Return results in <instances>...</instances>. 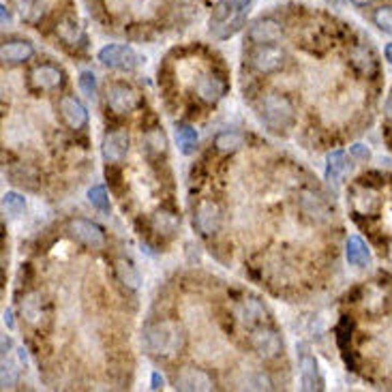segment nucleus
<instances>
[{"label":"nucleus","instance_id":"nucleus-1","mask_svg":"<svg viewBox=\"0 0 392 392\" xmlns=\"http://www.w3.org/2000/svg\"><path fill=\"white\" fill-rule=\"evenodd\" d=\"M257 114H259L261 124H264L270 133H277V136H286L296 122V110L292 101L277 93L266 95L259 101Z\"/></svg>","mask_w":392,"mask_h":392},{"label":"nucleus","instance_id":"nucleus-2","mask_svg":"<svg viewBox=\"0 0 392 392\" xmlns=\"http://www.w3.org/2000/svg\"><path fill=\"white\" fill-rule=\"evenodd\" d=\"M146 345L157 356H174L183 350L185 333L176 321H157L146 328Z\"/></svg>","mask_w":392,"mask_h":392},{"label":"nucleus","instance_id":"nucleus-3","mask_svg":"<svg viewBox=\"0 0 392 392\" xmlns=\"http://www.w3.org/2000/svg\"><path fill=\"white\" fill-rule=\"evenodd\" d=\"M286 52H283L277 43H264V46H255L249 54V62L251 67L259 73H277L283 69L286 64Z\"/></svg>","mask_w":392,"mask_h":392},{"label":"nucleus","instance_id":"nucleus-4","mask_svg":"<svg viewBox=\"0 0 392 392\" xmlns=\"http://www.w3.org/2000/svg\"><path fill=\"white\" fill-rule=\"evenodd\" d=\"M99 62L103 64V67H110V69H116V71H133L140 64V56L133 52V48L112 43V46L101 48Z\"/></svg>","mask_w":392,"mask_h":392},{"label":"nucleus","instance_id":"nucleus-5","mask_svg":"<svg viewBox=\"0 0 392 392\" xmlns=\"http://www.w3.org/2000/svg\"><path fill=\"white\" fill-rule=\"evenodd\" d=\"M67 234L73 238V241L84 245L86 249H103L105 247V232L88 219H71L67 225Z\"/></svg>","mask_w":392,"mask_h":392},{"label":"nucleus","instance_id":"nucleus-6","mask_svg":"<svg viewBox=\"0 0 392 392\" xmlns=\"http://www.w3.org/2000/svg\"><path fill=\"white\" fill-rule=\"evenodd\" d=\"M105 101H107V107H110L114 114L122 116V114H131L136 110L138 103H140V97L133 88H131V86L116 82L107 88Z\"/></svg>","mask_w":392,"mask_h":392},{"label":"nucleus","instance_id":"nucleus-7","mask_svg":"<svg viewBox=\"0 0 392 392\" xmlns=\"http://www.w3.org/2000/svg\"><path fill=\"white\" fill-rule=\"evenodd\" d=\"M251 345L257 352V356L264 360H272L283 352V341L279 333L274 328H268V326H257V328H253Z\"/></svg>","mask_w":392,"mask_h":392},{"label":"nucleus","instance_id":"nucleus-8","mask_svg":"<svg viewBox=\"0 0 392 392\" xmlns=\"http://www.w3.org/2000/svg\"><path fill=\"white\" fill-rule=\"evenodd\" d=\"M129 148H131V138H129V131L127 129H114V131H107L103 144H101V152H103V159L107 163H120L127 159L129 155Z\"/></svg>","mask_w":392,"mask_h":392},{"label":"nucleus","instance_id":"nucleus-9","mask_svg":"<svg viewBox=\"0 0 392 392\" xmlns=\"http://www.w3.org/2000/svg\"><path fill=\"white\" fill-rule=\"evenodd\" d=\"M193 221H195V227L200 230V234L204 236H212L219 232L221 227V208L216 202L212 200H204L198 204V208H195V214H193Z\"/></svg>","mask_w":392,"mask_h":392},{"label":"nucleus","instance_id":"nucleus-10","mask_svg":"<svg viewBox=\"0 0 392 392\" xmlns=\"http://www.w3.org/2000/svg\"><path fill=\"white\" fill-rule=\"evenodd\" d=\"M64 82V73L54 64H39L30 71V86L37 93H52L58 91Z\"/></svg>","mask_w":392,"mask_h":392},{"label":"nucleus","instance_id":"nucleus-11","mask_svg":"<svg viewBox=\"0 0 392 392\" xmlns=\"http://www.w3.org/2000/svg\"><path fill=\"white\" fill-rule=\"evenodd\" d=\"M283 35V28L272 17H259L247 30V39L253 46H264V43H277Z\"/></svg>","mask_w":392,"mask_h":392},{"label":"nucleus","instance_id":"nucleus-12","mask_svg":"<svg viewBox=\"0 0 392 392\" xmlns=\"http://www.w3.org/2000/svg\"><path fill=\"white\" fill-rule=\"evenodd\" d=\"M176 388L178 390H185V392H195V390H212L214 388V382H212V377L206 373V371H202V368H193V366H189V368H183V371L176 375Z\"/></svg>","mask_w":392,"mask_h":392},{"label":"nucleus","instance_id":"nucleus-13","mask_svg":"<svg viewBox=\"0 0 392 392\" xmlns=\"http://www.w3.org/2000/svg\"><path fill=\"white\" fill-rule=\"evenodd\" d=\"M58 107H60L62 120L67 122L71 129L80 131V129H84L86 124H88V112H86V107H84L75 97L64 95V97L60 99Z\"/></svg>","mask_w":392,"mask_h":392},{"label":"nucleus","instance_id":"nucleus-14","mask_svg":"<svg viewBox=\"0 0 392 392\" xmlns=\"http://www.w3.org/2000/svg\"><path fill=\"white\" fill-rule=\"evenodd\" d=\"M225 82L216 75H202L195 84V91H198V97L206 103H216L221 101L223 95H225Z\"/></svg>","mask_w":392,"mask_h":392},{"label":"nucleus","instance_id":"nucleus-15","mask_svg":"<svg viewBox=\"0 0 392 392\" xmlns=\"http://www.w3.org/2000/svg\"><path fill=\"white\" fill-rule=\"evenodd\" d=\"M35 48L30 41L24 39H13V41H5L3 43V50H0V56H3L5 62H26L28 58H32Z\"/></svg>","mask_w":392,"mask_h":392},{"label":"nucleus","instance_id":"nucleus-16","mask_svg":"<svg viewBox=\"0 0 392 392\" xmlns=\"http://www.w3.org/2000/svg\"><path fill=\"white\" fill-rule=\"evenodd\" d=\"M352 171V163L347 161V155L343 150H335L328 155V159H326V178H328L330 183L339 185L347 174Z\"/></svg>","mask_w":392,"mask_h":392},{"label":"nucleus","instance_id":"nucleus-17","mask_svg":"<svg viewBox=\"0 0 392 392\" xmlns=\"http://www.w3.org/2000/svg\"><path fill=\"white\" fill-rule=\"evenodd\" d=\"M300 382H302V390H321L324 386L317 360L309 354L300 356Z\"/></svg>","mask_w":392,"mask_h":392},{"label":"nucleus","instance_id":"nucleus-18","mask_svg":"<svg viewBox=\"0 0 392 392\" xmlns=\"http://www.w3.org/2000/svg\"><path fill=\"white\" fill-rule=\"evenodd\" d=\"M345 257H347V264L356 268H364L371 264V251H368L366 243L360 236H350V241H347V247H345Z\"/></svg>","mask_w":392,"mask_h":392},{"label":"nucleus","instance_id":"nucleus-19","mask_svg":"<svg viewBox=\"0 0 392 392\" xmlns=\"http://www.w3.org/2000/svg\"><path fill=\"white\" fill-rule=\"evenodd\" d=\"M354 208L358 214H375L382 206V200L380 195L371 189V187H360L354 191Z\"/></svg>","mask_w":392,"mask_h":392},{"label":"nucleus","instance_id":"nucleus-20","mask_svg":"<svg viewBox=\"0 0 392 392\" xmlns=\"http://www.w3.org/2000/svg\"><path fill=\"white\" fill-rule=\"evenodd\" d=\"M142 144H144V152L150 159H159L167 152V138L163 133V129H159V127L148 129L142 138Z\"/></svg>","mask_w":392,"mask_h":392},{"label":"nucleus","instance_id":"nucleus-21","mask_svg":"<svg viewBox=\"0 0 392 392\" xmlns=\"http://www.w3.org/2000/svg\"><path fill=\"white\" fill-rule=\"evenodd\" d=\"M114 270H116V277L122 286H127L129 290H138L140 283H142V277L138 272V268L133 266V261L129 259H118L114 264Z\"/></svg>","mask_w":392,"mask_h":392},{"label":"nucleus","instance_id":"nucleus-22","mask_svg":"<svg viewBox=\"0 0 392 392\" xmlns=\"http://www.w3.org/2000/svg\"><path fill=\"white\" fill-rule=\"evenodd\" d=\"M214 146L216 150L225 152V155H232V152L241 150L245 146V136L238 133V131H223L214 138Z\"/></svg>","mask_w":392,"mask_h":392},{"label":"nucleus","instance_id":"nucleus-23","mask_svg":"<svg viewBox=\"0 0 392 392\" xmlns=\"http://www.w3.org/2000/svg\"><path fill=\"white\" fill-rule=\"evenodd\" d=\"M150 223H152V230H155L157 234L171 236L178 227V216L171 214V212H165V210H157L155 214H152Z\"/></svg>","mask_w":392,"mask_h":392},{"label":"nucleus","instance_id":"nucleus-24","mask_svg":"<svg viewBox=\"0 0 392 392\" xmlns=\"http://www.w3.org/2000/svg\"><path fill=\"white\" fill-rule=\"evenodd\" d=\"M261 317H264V309H261V304L257 300H247L241 307V311H238V319L245 326H249V328L261 326Z\"/></svg>","mask_w":392,"mask_h":392},{"label":"nucleus","instance_id":"nucleus-25","mask_svg":"<svg viewBox=\"0 0 392 392\" xmlns=\"http://www.w3.org/2000/svg\"><path fill=\"white\" fill-rule=\"evenodd\" d=\"M21 315H24L30 324L41 321V296L39 294H28L21 300Z\"/></svg>","mask_w":392,"mask_h":392},{"label":"nucleus","instance_id":"nucleus-26","mask_svg":"<svg viewBox=\"0 0 392 392\" xmlns=\"http://www.w3.org/2000/svg\"><path fill=\"white\" fill-rule=\"evenodd\" d=\"M43 11H46V5L41 0H19V13L30 24H37L43 17Z\"/></svg>","mask_w":392,"mask_h":392},{"label":"nucleus","instance_id":"nucleus-27","mask_svg":"<svg viewBox=\"0 0 392 392\" xmlns=\"http://www.w3.org/2000/svg\"><path fill=\"white\" fill-rule=\"evenodd\" d=\"M176 140H178L180 152H185V155H191V152L195 150V146H198V131H195L193 127H189V124H185V127L178 129Z\"/></svg>","mask_w":392,"mask_h":392},{"label":"nucleus","instance_id":"nucleus-28","mask_svg":"<svg viewBox=\"0 0 392 392\" xmlns=\"http://www.w3.org/2000/svg\"><path fill=\"white\" fill-rule=\"evenodd\" d=\"M352 60H354L356 67L360 71H364V73H371L375 69V58H373V54L368 52L366 48H356L352 52Z\"/></svg>","mask_w":392,"mask_h":392},{"label":"nucleus","instance_id":"nucleus-29","mask_svg":"<svg viewBox=\"0 0 392 392\" xmlns=\"http://www.w3.org/2000/svg\"><path fill=\"white\" fill-rule=\"evenodd\" d=\"M3 208H5V212H9V214L17 216L19 212H24V208H26V200L21 198V195H17V193L9 191V193H5V195H3Z\"/></svg>","mask_w":392,"mask_h":392},{"label":"nucleus","instance_id":"nucleus-30","mask_svg":"<svg viewBox=\"0 0 392 392\" xmlns=\"http://www.w3.org/2000/svg\"><path fill=\"white\" fill-rule=\"evenodd\" d=\"M88 202L95 206V208H99V210H103V212H107L110 210V198H107V191H105V187H91L88 189Z\"/></svg>","mask_w":392,"mask_h":392},{"label":"nucleus","instance_id":"nucleus-31","mask_svg":"<svg viewBox=\"0 0 392 392\" xmlns=\"http://www.w3.org/2000/svg\"><path fill=\"white\" fill-rule=\"evenodd\" d=\"M373 21H375V26L384 32H390L392 35V7H380L375 9L373 13Z\"/></svg>","mask_w":392,"mask_h":392},{"label":"nucleus","instance_id":"nucleus-32","mask_svg":"<svg viewBox=\"0 0 392 392\" xmlns=\"http://www.w3.org/2000/svg\"><path fill=\"white\" fill-rule=\"evenodd\" d=\"M80 88L86 97L93 99L97 95V75L93 71H82L80 73Z\"/></svg>","mask_w":392,"mask_h":392},{"label":"nucleus","instance_id":"nucleus-33","mask_svg":"<svg viewBox=\"0 0 392 392\" xmlns=\"http://www.w3.org/2000/svg\"><path fill=\"white\" fill-rule=\"evenodd\" d=\"M219 5H223L225 9L236 11V13H247L251 7V0H219Z\"/></svg>","mask_w":392,"mask_h":392},{"label":"nucleus","instance_id":"nucleus-34","mask_svg":"<svg viewBox=\"0 0 392 392\" xmlns=\"http://www.w3.org/2000/svg\"><path fill=\"white\" fill-rule=\"evenodd\" d=\"M15 375H17L15 366L5 360V362H3V386H5V388H11V386L15 384Z\"/></svg>","mask_w":392,"mask_h":392},{"label":"nucleus","instance_id":"nucleus-35","mask_svg":"<svg viewBox=\"0 0 392 392\" xmlns=\"http://www.w3.org/2000/svg\"><path fill=\"white\" fill-rule=\"evenodd\" d=\"M350 155L356 157V159H360V161H368V159H371V150H368L364 144H354L350 148Z\"/></svg>","mask_w":392,"mask_h":392},{"label":"nucleus","instance_id":"nucleus-36","mask_svg":"<svg viewBox=\"0 0 392 392\" xmlns=\"http://www.w3.org/2000/svg\"><path fill=\"white\" fill-rule=\"evenodd\" d=\"M159 388H163V377L155 371L152 373V390H159Z\"/></svg>","mask_w":392,"mask_h":392},{"label":"nucleus","instance_id":"nucleus-37","mask_svg":"<svg viewBox=\"0 0 392 392\" xmlns=\"http://www.w3.org/2000/svg\"><path fill=\"white\" fill-rule=\"evenodd\" d=\"M386 116H388V120H392V97L386 101Z\"/></svg>","mask_w":392,"mask_h":392},{"label":"nucleus","instance_id":"nucleus-38","mask_svg":"<svg viewBox=\"0 0 392 392\" xmlns=\"http://www.w3.org/2000/svg\"><path fill=\"white\" fill-rule=\"evenodd\" d=\"M384 54H386V60L392 64V43H388V46H386V50H384Z\"/></svg>","mask_w":392,"mask_h":392},{"label":"nucleus","instance_id":"nucleus-39","mask_svg":"<svg viewBox=\"0 0 392 392\" xmlns=\"http://www.w3.org/2000/svg\"><path fill=\"white\" fill-rule=\"evenodd\" d=\"M352 3H354L356 7H366V5H371L373 0H352Z\"/></svg>","mask_w":392,"mask_h":392},{"label":"nucleus","instance_id":"nucleus-40","mask_svg":"<svg viewBox=\"0 0 392 392\" xmlns=\"http://www.w3.org/2000/svg\"><path fill=\"white\" fill-rule=\"evenodd\" d=\"M0 9H3V24H7V21H9V11H7V7H5V5L0 7Z\"/></svg>","mask_w":392,"mask_h":392},{"label":"nucleus","instance_id":"nucleus-41","mask_svg":"<svg viewBox=\"0 0 392 392\" xmlns=\"http://www.w3.org/2000/svg\"><path fill=\"white\" fill-rule=\"evenodd\" d=\"M326 3H330V5H341L343 0H326Z\"/></svg>","mask_w":392,"mask_h":392},{"label":"nucleus","instance_id":"nucleus-42","mask_svg":"<svg viewBox=\"0 0 392 392\" xmlns=\"http://www.w3.org/2000/svg\"><path fill=\"white\" fill-rule=\"evenodd\" d=\"M388 255H390V259H392V243H390V247H388Z\"/></svg>","mask_w":392,"mask_h":392}]
</instances>
